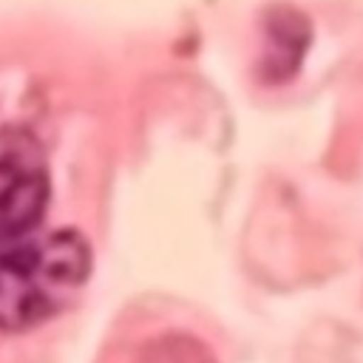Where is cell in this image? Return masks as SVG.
<instances>
[{"instance_id": "obj_1", "label": "cell", "mask_w": 363, "mask_h": 363, "mask_svg": "<svg viewBox=\"0 0 363 363\" xmlns=\"http://www.w3.org/2000/svg\"><path fill=\"white\" fill-rule=\"evenodd\" d=\"M91 244L77 230L0 250V329L23 332L68 303L91 275Z\"/></svg>"}, {"instance_id": "obj_2", "label": "cell", "mask_w": 363, "mask_h": 363, "mask_svg": "<svg viewBox=\"0 0 363 363\" xmlns=\"http://www.w3.org/2000/svg\"><path fill=\"white\" fill-rule=\"evenodd\" d=\"M48 162L40 139L20 125L0 130V244L31 233L48 207Z\"/></svg>"}, {"instance_id": "obj_3", "label": "cell", "mask_w": 363, "mask_h": 363, "mask_svg": "<svg viewBox=\"0 0 363 363\" xmlns=\"http://www.w3.org/2000/svg\"><path fill=\"white\" fill-rule=\"evenodd\" d=\"M278 14H281V20H272V26H269V34H272L275 45L269 48L267 71H269L272 79H284L298 68L301 54L306 48V37H309V28L303 26V17H298L289 9H281Z\"/></svg>"}]
</instances>
